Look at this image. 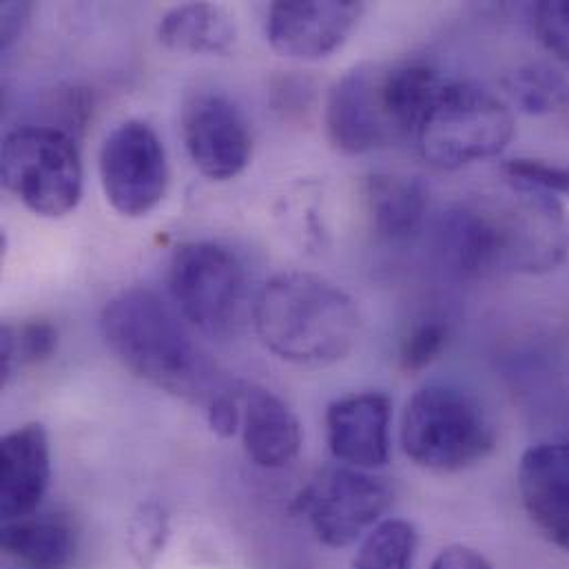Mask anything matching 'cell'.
Instances as JSON below:
<instances>
[{"label":"cell","mask_w":569,"mask_h":569,"mask_svg":"<svg viewBox=\"0 0 569 569\" xmlns=\"http://www.w3.org/2000/svg\"><path fill=\"white\" fill-rule=\"evenodd\" d=\"M182 138L196 169L213 182L238 178L253 156L249 122L224 93L204 91L184 104Z\"/></svg>","instance_id":"obj_11"},{"label":"cell","mask_w":569,"mask_h":569,"mask_svg":"<svg viewBox=\"0 0 569 569\" xmlns=\"http://www.w3.org/2000/svg\"><path fill=\"white\" fill-rule=\"evenodd\" d=\"M419 532L403 519H383L361 541L350 569H415Z\"/></svg>","instance_id":"obj_21"},{"label":"cell","mask_w":569,"mask_h":569,"mask_svg":"<svg viewBox=\"0 0 569 569\" xmlns=\"http://www.w3.org/2000/svg\"><path fill=\"white\" fill-rule=\"evenodd\" d=\"M515 131V113L499 96L475 82H446L415 142L430 167L457 171L503 153Z\"/></svg>","instance_id":"obj_5"},{"label":"cell","mask_w":569,"mask_h":569,"mask_svg":"<svg viewBox=\"0 0 569 569\" xmlns=\"http://www.w3.org/2000/svg\"><path fill=\"white\" fill-rule=\"evenodd\" d=\"M506 87L515 102L532 116H550L569 107L568 80L546 64L519 67L508 76Z\"/></svg>","instance_id":"obj_22"},{"label":"cell","mask_w":569,"mask_h":569,"mask_svg":"<svg viewBox=\"0 0 569 569\" xmlns=\"http://www.w3.org/2000/svg\"><path fill=\"white\" fill-rule=\"evenodd\" d=\"M33 4L31 2H4L0 7V47L9 49L29 24Z\"/></svg>","instance_id":"obj_29"},{"label":"cell","mask_w":569,"mask_h":569,"mask_svg":"<svg viewBox=\"0 0 569 569\" xmlns=\"http://www.w3.org/2000/svg\"><path fill=\"white\" fill-rule=\"evenodd\" d=\"M430 569H495L492 563L475 548L448 546L439 552Z\"/></svg>","instance_id":"obj_30"},{"label":"cell","mask_w":569,"mask_h":569,"mask_svg":"<svg viewBox=\"0 0 569 569\" xmlns=\"http://www.w3.org/2000/svg\"><path fill=\"white\" fill-rule=\"evenodd\" d=\"M158 38L167 49L180 53H227L238 38V29L224 7L187 2L162 16Z\"/></svg>","instance_id":"obj_19"},{"label":"cell","mask_w":569,"mask_h":569,"mask_svg":"<svg viewBox=\"0 0 569 569\" xmlns=\"http://www.w3.org/2000/svg\"><path fill=\"white\" fill-rule=\"evenodd\" d=\"M392 403L383 392H355L326 410V443L337 463L375 472L390 461Z\"/></svg>","instance_id":"obj_14"},{"label":"cell","mask_w":569,"mask_h":569,"mask_svg":"<svg viewBox=\"0 0 569 569\" xmlns=\"http://www.w3.org/2000/svg\"><path fill=\"white\" fill-rule=\"evenodd\" d=\"M2 187L40 218H64L82 198V162L71 136L56 127H20L0 149Z\"/></svg>","instance_id":"obj_6"},{"label":"cell","mask_w":569,"mask_h":569,"mask_svg":"<svg viewBox=\"0 0 569 569\" xmlns=\"http://www.w3.org/2000/svg\"><path fill=\"white\" fill-rule=\"evenodd\" d=\"M100 332L133 375L173 397L209 406L224 390L216 366L153 290L116 295L100 315Z\"/></svg>","instance_id":"obj_2"},{"label":"cell","mask_w":569,"mask_h":569,"mask_svg":"<svg viewBox=\"0 0 569 569\" xmlns=\"http://www.w3.org/2000/svg\"><path fill=\"white\" fill-rule=\"evenodd\" d=\"M370 227L386 242L415 238L428 213V189L421 180L399 173H372L363 182Z\"/></svg>","instance_id":"obj_17"},{"label":"cell","mask_w":569,"mask_h":569,"mask_svg":"<svg viewBox=\"0 0 569 569\" xmlns=\"http://www.w3.org/2000/svg\"><path fill=\"white\" fill-rule=\"evenodd\" d=\"M388 479L348 466H328L317 472L292 499V515L303 519L315 539L332 550L361 541L392 506Z\"/></svg>","instance_id":"obj_7"},{"label":"cell","mask_w":569,"mask_h":569,"mask_svg":"<svg viewBox=\"0 0 569 569\" xmlns=\"http://www.w3.org/2000/svg\"><path fill=\"white\" fill-rule=\"evenodd\" d=\"M481 209L495 242L497 273L543 276L568 258L569 222L552 193L510 184L508 200Z\"/></svg>","instance_id":"obj_8"},{"label":"cell","mask_w":569,"mask_h":569,"mask_svg":"<svg viewBox=\"0 0 569 569\" xmlns=\"http://www.w3.org/2000/svg\"><path fill=\"white\" fill-rule=\"evenodd\" d=\"M253 323L269 352L308 368L346 359L361 330L359 308L343 288L301 271L280 273L264 284Z\"/></svg>","instance_id":"obj_3"},{"label":"cell","mask_w":569,"mask_h":569,"mask_svg":"<svg viewBox=\"0 0 569 569\" xmlns=\"http://www.w3.org/2000/svg\"><path fill=\"white\" fill-rule=\"evenodd\" d=\"M530 16L532 29L546 51L569 67V0L537 2Z\"/></svg>","instance_id":"obj_24"},{"label":"cell","mask_w":569,"mask_h":569,"mask_svg":"<svg viewBox=\"0 0 569 569\" xmlns=\"http://www.w3.org/2000/svg\"><path fill=\"white\" fill-rule=\"evenodd\" d=\"M443 84L437 69L419 60L355 64L328 91V142L341 153L361 156L410 140Z\"/></svg>","instance_id":"obj_1"},{"label":"cell","mask_w":569,"mask_h":569,"mask_svg":"<svg viewBox=\"0 0 569 569\" xmlns=\"http://www.w3.org/2000/svg\"><path fill=\"white\" fill-rule=\"evenodd\" d=\"M399 437L415 466L439 475L466 472L497 448V428L481 401L446 383L423 386L408 399Z\"/></svg>","instance_id":"obj_4"},{"label":"cell","mask_w":569,"mask_h":569,"mask_svg":"<svg viewBox=\"0 0 569 569\" xmlns=\"http://www.w3.org/2000/svg\"><path fill=\"white\" fill-rule=\"evenodd\" d=\"M51 481V448L42 423H24L0 441L2 521L38 512Z\"/></svg>","instance_id":"obj_15"},{"label":"cell","mask_w":569,"mask_h":569,"mask_svg":"<svg viewBox=\"0 0 569 569\" xmlns=\"http://www.w3.org/2000/svg\"><path fill=\"white\" fill-rule=\"evenodd\" d=\"M448 341V326L439 321L419 323L410 335L403 339L399 350V366L406 372H419L428 368L443 350Z\"/></svg>","instance_id":"obj_25"},{"label":"cell","mask_w":569,"mask_h":569,"mask_svg":"<svg viewBox=\"0 0 569 569\" xmlns=\"http://www.w3.org/2000/svg\"><path fill=\"white\" fill-rule=\"evenodd\" d=\"M58 330L44 319L7 321L0 328V386L53 357Z\"/></svg>","instance_id":"obj_20"},{"label":"cell","mask_w":569,"mask_h":569,"mask_svg":"<svg viewBox=\"0 0 569 569\" xmlns=\"http://www.w3.org/2000/svg\"><path fill=\"white\" fill-rule=\"evenodd\" d=\"M207 421L209 428L222 437L229 439L238 430H242V401H240V388L238 390H222L209 406H207Z\"/></svg>","instance_id":"obj_28"},{"label":"cell","mask_w":569,"mask_h":569,"mask_svg":"<svg viewBox=\"0 0 569 569\" xmlns=\"http://www.w3.org/2000/svg\"><path fill=\"white\" fill-rule=\"evenodd\" d=\"M295 198L297 200L286 207L284 213L286 220L290 222V227L295 231L292 236H297L306 249H312V251L323 249L326 229H323V220L319 216L317 202L308 200L310 196L306 191Z\"/></svg>","instance_id":"obj_27"},{"label":"cell","mask_w":569,"mask_h":569,"mask_svg":"<svg viewBox=\"0 0 569 569\" xmlns=\"http://www.w3.org/2000/svg\"><path fill=\"white\" fill-rule=\"evenodd\" d=\"M517 490L537 532L569 555V439L528 448L519 461Z\"/></svg>","instance_id":"obj_13"},{"label":"cell","mask_w":569,"mask_h":569,"mask_svg":"<svg viewBox=\"0 0 569 569\" xmlns=\"http://www.w3.org/2000/svg\"><path fill=\"white\" fill-rule=\"evenodd\" d=\"M171 537L169 512L158 501L136 508L127 526V552L140 569H153L167 550Z\"/></svg>","instance_id":"obj_23"},{"label":"cell","mask_w":569,"mask_h":569,"mask_svg":"<svg viewBox=\"0 0 569 569\" xmlns=\"http://www.w3.org/2000/svg\"><path fill=\"white\" fill-rule=\"evenodd\" d=\"M508 184L532 187L552 196H569V167H557L541 160H510L503 164Z\"/></svg>","instance_id":"obj_26"},{"label":"cell","mask_w":569,"mask_h":569,"mask_svg":"<svg viewBox=\"0 0 569 569\" xmlns=\"http://www.w3.org/2000/svg\"><path fill=\"white\" fill-rule=\"evenodd\" d=\"M98 167L107 202L124 218L149 216L167 193V151L147 122L129 120L113 129L100 149Z\"/></svg>","instance_id":"obj_10"},{"label":"cell","mask_w":569,"mask_h":569,"mask_svg":"<svg viewBox=\"0 0 569 569\" xmlns=\"http://www.w3.org/2000/svg\"><path fill=\"white\" fill-rule=\"evenodd\" d=\"M363 11L359 0H278L267 13V38L286 58L321 60L348 42Z\"/></svg>","instance_id":"obj_12"},{"label":"cell","mask_w":569,"mask_h":569,"mask_svg":"<svg viewBox=\"0 0 569 569\" xmlns=\"http://www.w3.org/2000/svg\"><path fill=\"white\" fill-rule=\"evenodd\" d=\"M0 546L22 569H69L76 561L78 535L60 515H31L2 521Z\"/></svg>","instance_id":"obj_18"},{"label":"cell","mask_w":569,"mask_h":569,"mask_svg":"<svg viewBox=\"0 0 569 569\" xmlns=\"http://www.w3.org/2000/svg\"><path fill=\"white\" fill-rule=\"evenodd\" d=\"M242 443L249 459L264 470H282L301 450V423L292 408L262 386L240 388Z\"/></svg>","instance_id":"obj_16"},{"label":"cell","mask_w":569,"mask_h":569,"mask_svg":"<svg viewBox=\"0 0 569 569\" xmlns=\"http://www.w3.org/2000/svg\"><path fill=\"white\" fill-rule=\"evenodd\" d=\"M169 288L180 315L211 339L236 332L244 303V269L216 242H187L176 249Z\"/></svg>","instance_id":"obj_9"}]
</instances>
